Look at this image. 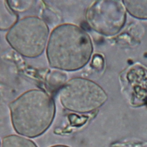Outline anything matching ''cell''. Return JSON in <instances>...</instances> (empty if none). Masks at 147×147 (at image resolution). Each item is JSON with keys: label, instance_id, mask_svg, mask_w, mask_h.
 <instances>
[{"label": "cell", "instance_id": "12", "mask_svg": "<svg viewBox=\"0 0 147 147\" xmlns=\"http://www.w3.org/2000/svg\"><path fill=\"white\" fill-rule=\"evenodd\" d=\"M50 147H70L69 146H67V145H53V146H51Z\"/></svg>", "mask_w": 147, "mask_h": 147}, {"label": "cell", "instance_id": "4", "mask_svg": "<svg viewBox=\"0 0 147 147\" xmlns=\"http://www.w3.org/2000/svg\"><path fill=\"white\" fill-rule=\"evenodd\" d=\"M108 96L95 82L82 78L67 82L59 92L60 101L67 110L78 113H87L102 106Z\"/></svg>", "mask_w": 147, "mask_h": 147}, {"label": "cell", "instance_id": "2", "mask_svg": "<svg viewBox=\"0 0 147 147\" xmlns=\"http://www.w3.org/2000/svg\"><path fill=\"white\" fill-rule=\"evenodd\" d=\"M9 107L15 131L32 138L40 136L48 129L56 113L53 98L40 89L25 92L14 100Z\"/></svg>", "mask_w": 147, "mask_h": 147}, {"label": "cell", "instance_id": "9", "mask_svg": "<svg viewBox=\"0 0 147 147\" xmlns=\"http://www.w3.org/2000/svg\"><path fill=\"white\" fill-rule=\"evenodd\" d=\"M66 79L65 75L64 73H61L59 71H53L48 78V83L51 87L59 86L60 85H64Z\"/></svg>", "mask_w": 147, "mask_h": 147}, {"label": "cell", "instance_id": "5", "mask_svg": "<svg viewBox=\"0 0 147 147\" xmlns=\"http://www.w3.org/2000/svg\"><path fill=\"white\" fill-rule=\"evenodd\" d=\"M86 18L95 31L105 36H114L125 25V7L118 1H96L87 9Z\"/></svg>", "mask_w": 147, "mask_h": 147}, {"label": "cell", "instance_id": "11", "mask_svg": "<svg viewBox=\"0 0 147 147\" xmlns=\"http://www.w3.org/2000/svg\"><path fill=\"white\" fill-rule=\"evenodd\" d=\"M69 120L70 121V123L75 126L77 125H80L84 122H86V117L84 116H79L77 114H69L68 117Z\"/></svg>", "mask_w": 147, "mask_h": 147}, {"label": "cell", "instance_id": "3", "mask_svg": "<svg viewBox=\"0 0 147 147\" xmlns=\"http://www.w3.org/2000/svg\"><path fill=\"white\" fill-rule=\"evenodd\" d=\"M49 29L45 22L36 16L18 21L7 32L6 38L18 53L28 58L41 55L45 48Z\"/></svg>", "mask_w": 147, "mask_h": 147}, {"label": "cell", "instance_id": "8", "mask_svg": "<svg viewBox=\"0 0 147 147\" xmlns=\"http://www.w3.org/2000/svg\"><path fill=\"white\" fill-rule=\"evenodd\" d=\"M1 146V147H38L32 140L16 134L4 137Z\"/></svg>", "mask_w": 147, "mask_h": 147}, {"label": "cell", "instance_id": "13", "mask_svg": "<svg viewBox=\"0 0 147 147\" xmlns=\"http://www.w3.org/2000/svg\"><path fill=\"white\" fill-rule=\"evenodd\" d=\"M0 147H1V141H0Z\"/></svg>", "mask_w": 147, "mask_h": 147}, {"label": "cell", "instance_id": "1", "mask_svg": "<svg viewBox=\"0 0 147 147\" xmlns=\"http://www.w3.org/2000/svg\"><path fill=\"white\" fill-rule=\"evenodd\" d=\"M93 47L87 32L77 25L64 24L51 32L47 47L51 67L65 71H75L90 60Z\"/></svg>", "mask_w": 147, "mask_h": 147}, {"label": "cell", "instance_id": "7", "mask_svg": "<svg viewBox=\"0 0 147 147\" xmlns=\"http://www.w3.org/2000/svg\"><path fill=\"white\" fill-rule=\"evenodd\" d=\"M129 13L138 19H147V1H123Z\"/></svg>", "mask_w": 147, "mask_h": 147}, {"label": "cell", "instance_id": "6", "mask_svg": "<svg viewBox=\"0 0 147 147\" xmlns=\"http://www.w3.org/2000/svg\"><path fill=\"white\" fill-rule=\"evenodd\" d=\"M7 2L0 1V29H10L17 22V16Z\"/></svg>", "mask_w": 147, "mask_h": 147}, {"label": "cell", "instance_id": "10", "mask_svg": "<svg viewBox=\"0 0 147 147\" xmlns=\"http://www.w3.org/2000/svg\"><path fill=\"white\" fill-rule=\"evenodd\" d=\"M91 65L96 69L100 70L104 66V59L101 55L95 54L92 57Z\"/></svg>", "mask_w": 147, "mask_h": 147}]
</instances>
